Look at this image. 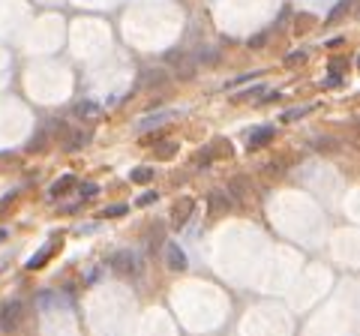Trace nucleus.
Wrapping results in <instances>:
<instances>
[{
    "label": "nucleus",
    "mask_w": 360,
    "mask_h": 336,
    "mask_svg": "<svg viewBox=\"0 0 360 336\" xmlns=\"http://www.w3.org/2000/svg\"><path fill=\"white\" fill-rule=\"evenodd\" d=\"M228 192H231V198H246V192H249L246 177H231L228 180Z\"/></svg>",
    "instance_id": "nucleus-11"
},
{
    "label": "nucleus",
    "mask_w": 360,
    "mask_h": 336,
    "mask_svg": "<svg viewBox=\"0 0 360 336\" xmlns=\"http://www.w3.org/2000/svg\"><path fill=\"white\" fill-rule=\"evenodd\" d=\"M303 60H306V51H291V54L285 57V63H288V66H294V63H303Z\"/></svg>",
    "instance_id": "nucleus-28"
},
{
    "label": "nucleus",
    "mask_w": 360,
    "mask_h": 336,
    "mask_svg": "<svg viewBox=\"0 0 360 336\" xmlns=\"http://www.w3.org/2000/svg\"><path fill=\"white\" fill-rule=\"evenodd\" d=\"M72 186H75V177H72V174H63L54 186H51V198H57V195H63L66 189H72Z\"/></svg>",
    "instance_id": "nucleus-13"
},
{
    "label": "nucleus",
    "mask_w": 360,
    "mask_h": 336,
    "mask_svg": "<svg viewBox=\"0 0 360 336\" xmlns=\"http://www.w3.org/2000/svg\"><path fill=\"white\" fill-rule=\"evenodd\" d=\"M72 111H75L78 120H96V117L102 114V108H99L93 99H81V102H75V108H72Z\"/></svg>",
    "instance_id": "nucleus-7"
},
{
    "label": "nucleus",
    "mask_w": 360,
    "mask_h": 336,
    "mask_svg": "<svg viewBox=\"0 0 360 336\" xmlns=\"http://www.w3.org/2000/svg\"><path fill=\"white\" fill-rule=\"evenodd\" d=\"M177 75L180 78H192L195 75V69H198V63H195V57H189V54H183V51H180L177 54Z\"/></svg>",
    "instance_id": "nucleus-8"
},
{
    "label": "nucleus",
    "mask_w": 360,
    "mask_h": 336,
    "mask_svg": "<svg viewBox=\"0 0 360 336\" xmlns=\"http://www.w3.org/2000/svg\"><path fill=\"white\" fill-rule=\"evenodd\" d=\"M264 42H267V33H258V36H249L246 45H249V48H261Z\"/></svg>",
    "instance_id": "nucleus-27"
},
{
    "label": "nucleus",
    "mask_w": 360,
    "mask_h": 336,
    "mask_svg": "<svg viewBox=\"0 0 360 336\" xmlns=\"http://www.w3.org/2000/svg\"><path fill=\"white\" fill-rule=\"evenodd\" d=\"M165 261H168L171 270H186V267H189L186 252L180 249V243H168V246H165Z\"/></svg>",
    "instance_id": "nucleus-5"
},
{
    "label": "nucleus",
    "mask_w": 360,
    "mask_h": 336,
    "mask_svg": "<svg viewBox=\"0 0 360 336\" xmlns=\"http://www.w3.org/2000/svg\"><path fill=\"white\" fill-rule=\"evenodd\" d=\"M156 198H159L156 192H144V195H138V201H135V204H138V207H150Z\"/></svg>",
    "instance_id": "nucleus-26"
},
{
    "label": "nucleus",
    "mask_w": 360,
    "mask_h": 336,
    "mask_svg": "<svg viewBox=\"0 0 360 336\" xmlns=\"http://www.w3.org/2000/svg\"><path fill=\"white\" fill-rule=\"evenodd\" d=\"M48 255H51V246H45V249H42V252H36V255H33V258H30V261H27V267H30V270H36V267H42V264H45V258H48Z\"/></svg>",
    "instance_id": "nucleus-18"
},
{
    "label": "nucleus",
    "mask_w": 360,
    "mask_h": 336,
    "mask_svg": "<svg viewBox=\"0 0 360 336\" xmlns=\"http://www.w3.org/2000/svg\"><path fill=\"white\" fill-rule=\"evenodd\" d=\"M153 177H156V171H153L150 165H138V168L129 171V180H132V183H150Z\"/></svg>",
    "instance_id": "nucleus-10"
},
{
    "label": "nucleus",
    "mask_w": 360,
    "mask_h": 336,
    "mask_svg": "<svg viewBox=\"0 0 360 336\" xmlns=\"http://www.w3.org/2000/svg\"><path fill=\"white\" fill-rule=\"evenodd\" d=\"M174 153H177V144H174V141H165L159 150H156V156H159V159H171Z\"/></svg>",
    "instance_id": "nucleus-22"
},
{
    "label": "nucleus",
    "mask_w": 360,
    "mask_h": 336,
    "mask_svg": "<svg viewBox=\"0 0 360 336\" xmlns=\"http://www.w3.org/2000/svg\"><path fill=\"white\" fill-rule=\"evenodd\" d=\"M87 141H90V132H72V138H69V150H72V153L81 150Z\"/></svg>",
    "instance_id": "nucleus-17"
},
{
    "label": "nucleus",
    "mask_w": 360,
    "mask_h": 336,
    "mask_svg": "<svg viewBox=\"0 0 360 336\" xmlns=\"http://www.w3.org/2000/svg\"><path fill=\"white\" fill-rule=\"evenodd\" d=\"M174 117H177V111H174V108H168V111H153V114H144L141 120H135V132L156 129V126H162V123L174 120Z\"/></svg>",
    "instance_id": "nucleus-1"
},
{
    "label": "nucleus",
    "mask_w": 360,
    "mask_h": 336,
    "mask_svg": "<svg viewBox=\"0 0 360 336\" xmlns=\"http://www.w3.org/2000/svg\"><path fill=\"white\" fill-rule=\"evenodd\" d=\"M207 204H210V216H219L222 210H228V192H210V198H207Z\"/></svg>",
    "instance_id": "nucleus-9"
},
{
    "label": "nucleus",
    "mask_w": 360,
    "mask_h": 336,
    "mask_svg": "<svg viewBox=\"0 0 360 336\" xmlns=\"http://www.w3.org/2000/svg\"><path fill=\"white\" fill-rule=\"evenodd\" d=\"M252 78H261V72H246V75H240V78H231V81H228V87H237V84H246V81H252Z\"/></svg>",
    "instance_id": "nucleus-25"
},
{
    "label": "nucleus",
    "mask_w": 360,
    "mask_h": 336,
    "mask_svg": "<svg viewBox=\"0 0 360 336\" xmlns=\"http://www.w3.org/2000/svg\"><path fill=\"white\" fill-rule=\"evenodd\" d=\"M78 195L81 198H93V195H99V186L96 183H78Z\"/></svg>",
    "instance_id": "nucleus-21"
},
{
    "label": "nucleus",
    "mask_w": 360,
    "mask_h": 336,
    "mask_svg": "<svg viewBox=\"0 0 360 336\" xmlns=\"http://www.w3.org/2000/svg\"><path fill=\"white\" fill-rule=\"evenodd\" d=\"M195 63H216V51L213 48H198L195 51Z\"/></svg>",
    "instance_id": "nucleus-20"
},
{
    "label": "nucleus",
    "mask_w": 360,
    "mask_h": 336,
    "mask_svg": "<svg viewBox=\"0 0 360 336\" xmlns=\"http://www.w3.org/2000/svg\"><path fill=\"white\" fill-rule=\"evenodd\" d=\"M309 111H312V105H303V108H291V111H285V114H282V120H285V123H291V120H297V117L309 114Z\"/></svg>",
    "instance_id": "nucleus-19"
},
{
    "label": "nucleus",
    "mask_w": 360,
    "mask_h": 336,
    "mask_svg": "<svg viewBox=\"0 0 360 336\" xmlns=\"http://www.w3.org/2000/svg\"><path fill=\"white\" fill-rule=\"evenodd\" d=\"M126 204H108L105 210H102V216H126Z\"/></svg>",
    "instance_id": "nucleus-23"
},
{
    "label": "nucleus",
    "mask_w": 360,
    "mask_h": 336,
    "mask_svg": "<svg viewBox=\"0 0 360 336\" xmlns=\"http://www.w3.org/2000/svg\"><path fill=\"white\" fill-rule=\"evenodd\" d=\"M273 135H276V129H273V126H258L255 132L249 135V150H261L264 144H270V141H273Z\"/></svg>",
    "instance_id": "nucleus-6"
},
{
    "label": "nucleus",
    "mask_w": 360,
    "mask_h": 336,
    "mask_svg": "<svg viewBox=\"0 0 360 336\" xmlns=\"http://www.w3.org/2000/svg\"><path fill=\"white\" fill-rule=\"evenodd\" d=\"M45 144H48V132H45V129H39L36 135H30V141H27V150H30V153H36V150H42Z\"/></svg>",
    "instance_id": "nucleus-16"
},
{
    "label": "nucleus",
    "mask_w": 360,
    "mask_h": 336,
    "mask_svg": "<svg viewBox=\"0 0 360 336\" xmlns=\"http://www.w3.org/2000/svg\"><path fill=\"white\" fill-rule=\"evenodd\" d=\"M3 237H6V228H0V240H3Z\"/></svg>",
    "instance_id": "nucleus-29"
},
{
    "label": "nucleus",
    "mask_w": 360,
    "mask_h": 336,
    "mask_svg": "<svg viewBox=\"0 0 360 336\" xmlns=\"http://www.w3.org/2000/svg\"><path fill=\"white\" fill-rule=\"evenodd\" d=\"M312 147H315V150H321V153H333L336 147H339V141H336V138H330V135H324V138H315V141H312Z\"/></svg>",
    "instance_id": "nucleus-15"
},
{
    "label": "nucleus",
    "mask_w": 360,
    "mask_h": 336,
    "mask_svg": "<svg viewBox=\"0 0 360 336\" xmlns=\"http://www.w3.org/2000/svg\"><path fill=\"white\" fill-rule=\"evenodd\" d=\"M18 321H21V303L18 300H12L0 309V333H12L18 327Z\"/></svg>",
    "instance_id": "nucleus-2"
},
{
    "label": "nucleus",
    "mask_w": 360,
    "mask_h": 336,
    "mask_svg": "<svg viewBox=\"0 0 360 336\" xmlns=\"http://www.w3.org/2000/svg\"><path fill=\"white\" fill-rule=\"evenodd\" d=\"M357 63H360V60H357Z\"/></svg>",
    "instance_id": "nucleus-30"
},
{
    "label": "nucleus",
    "mask_w": 360,
    "mask_h": 336,
    "mask_svg": "<svg viewBox=\"0 0 360 336\" xmlns=\"http://www.w3.org/2000/svg\"><path fill=\"white\" fill-rule=\"evenodd\" d=\"M351 6H354V0H339V3H336L330 12H327V24H336V21L345 15V12H351Z\"/></svg>",
    "instance_id": "nucleus-12"
},
{
    "label": "nucleus",
    "mask_w": 360,
    "mask_h": 336,
    "mask_svg": "<svg viewBox=\"0 0 360 336\" xmlns=\"http://www.w3.org/2000/svg\"><path fill=\"white\" fill-rule=\"evenodd\" d=\"M162 81H165V72L162 69H144L141 72V84H147V87L150 84H162Z\"/></svg>",
    "instance_id": "nucleus-14"
},
{
    "label": "nucleus",
    "mask_w": 360,
    "mask_h": 336,
    "mask_svg": "<svg viewBox=\"0 0 360 336\" xmlns=\"http://www.w3.org/2000/svg\"><path fill=\"white\" fill-rule=\"evenodd\" d=\"M261 93H264V87H261V84H255V87H249V90L237 93L234 99H237V102H243V99H252V96H261Z\"/></svg>",
    "instance_id": "nucleus-24"
},
{
    "label": "nucleus",
    "mask_w": 360,
    "mask_h": 336,
    "mask_svg": "<svg viewBox=\"0 0 360 336\" xmlns=\"http://www.w3.org/2000/svg\"><path fill=\"white\" fill-rule=\"evenodd\" d=\"M192 210H195V204H192V198H183V201H180L174 210H171V225L180 231V228H183L186 225V222H189V216H192Z\"/></svg>",
    "instance_id": "nucleus-4"
},
{
    "label": "nucleus",
    "mask_w": 360,
    "mask_h": 336,
    "mask_svg": "<svg viewBox=\"0 0 360 336\" xmlns=\"http://www.w3.org/2000/svg\"><path fill=\"white\" fill-rule=\"evenodd\" d=\"M108 264H111V270H117V273H132L135 270V255H132V249H120V252H114L108 258Z\"/></svg>",
    "instance_id": "nucleus-3"
}]
</instances>
